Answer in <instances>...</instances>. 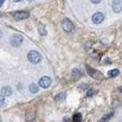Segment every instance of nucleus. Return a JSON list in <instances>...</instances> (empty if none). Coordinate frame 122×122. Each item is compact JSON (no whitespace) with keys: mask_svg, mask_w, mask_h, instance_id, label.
Returning a JSON list of instances; mask_svg holds the SVG:
<instances>
[{"mask_svg":"<svg viewBox=\"0 0 122 122\" xmlns=\"http://www.w3.org/2000/svg\"><path fill=\"white\" fill-rule=\"evenodd\" d=\"M118 70H111V71H109L108 72V76L109 77H111V78H114V77H116V76H118Z\"/></svg>","mask_w":122,"mask_h":122,"instance_id":"nucleus-12","label":"nucleus"},{"mask_svg":"<svg viewBox=\"0 0 122 122\" xmlns=\"http://www.w3.org/2000/svg\"><path fill=\"white\" fill-rule=\"evenodd\" d=\"M35 118V114L34 112H28L26 114V121H31Z\"/></svg>","mask_w":122,"mask_h":122,"instance_id":"nucleus-16","label":"nucleus"},{"mask_svg":"<svg viewBox=\"0 0 122 122\" xmlns=\"http://www.w3.org/2000/svg\"><path fill=\"white\" fill-rule=\"evenodd\" d=\"M12 17L17 20H22V19H25L29 17V13L26 11H16L12 13Z\"/></svg>","mask_w":122,"mask_h":122,"instance_id":"nucleus-3","label":"nucleus"},{"mask_svg":"<svg viewBox=\"0 0 122 122\" xmlns=\"http://www.w3.org/2000/svg\"><path fill=\"white\" fill-rule=\"evenodd\" d=\"M102 1V0H91V3H93V4H99Z\"/></svg>","mask_w":122,"mask_h":122,"instance_id":"nucleus-22","label":"nucleus"},{"mask_svg":"<svg viewBox=\"0 0 122 122\" xmlns=\"http://www.w3.org/2000/svg\"><path fill=\"white\" fill-rule=\"evenodd\" d=\"M10 42H11V44L13 47H19L22 44V42H23V36L22 35H17V34L12 35L11 38H10Z\"/></svg>","mask_w":122,"mask_h":122,"instance_id":"nucleus-2","label":"nucleus"},{"mask_svg":"<svg viewBox=\"0 0 122 122\" xmlns=\"http://www.w3.org/2000/svg\"><path fill=\"white\" fill-rule=\"evenodd\" d=\"M64 98H65V93L62 92V93H59V95L55 97V101H56V102H59V101H62Z\"/></svg>","mask_w":122,"mask_h":122,"instance_id":"nucleus-15","label":"nucleus"},{"mask_svg":"<svg viewBox=\"0 0 122 122\" xmlns=\"http://www.w3.org/2000/svg\"><path fill=\"white\" fill-rule=\"evenodd\" d=\"M29 1H32V0H29Z\"/></svg>","mask_w":122,"mask_h":122,"instance_id":"nucleus-27","label":"nucleus"},{"mask_svg":"<svg viewBox=\"0 0 122 122\" xmlns=\"http://www.w3.org/2000/svg\"><path fill=\"white\" fill-rule=\"evenodd\" d=\"M4 1H5V0H0V6H1V5L4 4Z\"/></svg>","mask_w":122,"mask_h":122,"instance_id":"nucleus-23","label":"nucleus"},{"mask_svg":"<svg viewBox=\"0 0 122 122\" xmlns=\"http://www.w3.org/2000/svg\"><path fill=\"white\" fill-rule=\"evenodd\" d=\"M5 104V98H4V95H0V107H3Z\"/></svg>","mask_w":122,"mask_h":122,"instance_id":"nucleus-18","label":"nucleus"},{"mask_svg":"<svg viewBox=\"0 0 122 122\" xmlns=\"http://www.w3.org/2000/svg\"><path fill=\"white\" fill-rule=\"evenodd\" d=\"M61 25H62V29H64L66 32H71V31H73V29H74L73 23H72L70 19H64Z\"/></svg>","mask_w":122,"mask_h":122,"instance_id":"nucleus-4","label":"nucleus"},{"mask_svg":"<svg viewBox=\"0 0 122 122\" xmlns=\"http://www.w3.org/2000/svg\"><path fill=\"white\" fill-rule=\"evenodd\" d=\"M112 116V112H110V114H107V115H104L103 117H102V121H105V120H108V118H110Z\"/></svg>","mask_w":122,"mask_h":122,"instance_id":"nucleus-17","label":"nucleus"},{"mask_svg":"<svg viewBox=\"0 0 122 122\" xmlns=\"http://www.w3.org/2000/svg\"><path fill=\"white\" fill-rule=\"evenodd\" d=\"M81 115L79 114V112H77V114H74L73 115V117H72V121H74V122H79V121H81Z\"/></svg>","mask_w":122,"mask_h":122,"instance_id":"nucleus-13","label":"nucleus"},{"mask_svg":"<svg viewBox=\"0 0 122 122\" xmlns=\"http://www.w3.org/2000/svg\"><path fill=\"white\" fill-rule=\"evenodd\" d=\"M104 19V15L102 12H96L93 16H92V22L95 24H101Z\"/></svg>","mask_w":122,"mask_h":122,"instance_id":"nucleus-6","label":"nucleus"},{"mask_svg":"<svg viewBox=\"0 0 122 122\" xmlns=\"http://www.w3.org/2000/svg\"><path fill=\"white\" fill-rule=\"evenodd\" d=\"M93 92H95L93 90H90V91H87V93H86V95H87V97H90V96H92V95H93Z\"/></svg>","mask_w":122,"mask_h":122,"instance_id":"nucleus-21","label":"nucleus"},{"mask_svg":"<svg viewBox=\"0 0 122 122\" xmlns=\"http://www.w3.org/2000/svg\"><path fill=\"white\" fill-rule=\"evenodd\" d=\"M91 47H92V42H87V43H86V46H85V49L87 50V49H89V48H91Z\"/></svg>","mask_w":122,"mask_h":122,"instance_id":"nucleus-20","label":"nucleus"},{"mask_svg":"<svg viewBox=\"0 0 122 122\" xmlns=\"http://www.w3.org/2000/svg\"><path fill=\"white\" fill-rule=\"evenodd\" d=\"M28 60L30 61L31 64H38V62H41L42 56H41V54H40L38 51L31 50V51H29V54H28Z\"/></svg>","mask_w":122,"mask_h":122,"instance_id":"nucleus-1","label":"nucleus"},{"mask_svg":"<svg viewBox=\"0 0 122 122\" xmlns=\"http://www.w3.org/2000/svg\"><path fill=\"white\" fill-rule=\"evenodd\" d=\"M15 3H19V1H22V0H13Z\"/></svg>","mask_w":122,"mask_h":122,"instance_id":"nucleus-25","label":"nucleus"},{"mask_svg":"<svg viewBox=\"0 0 122 122\" xmlns=\"http://www.w3.org/2000/svg\"><path fill=\"white\" fill-rule=\"evenodd\" d=\"M0 37H1V31H0Z\"/></svg>","mask_w":122,"mask_h":122,"instance_id":"nucleus-26","label":"nucleus"},{"mask_svg":"<svg viewBox=\"0 0 122 122\" xmlns=\"http://www.w3.org/2000/svg\"><path fill=\"white\" fill-rule=\"evenodd\" d=\"M38 32L42 35V36H44V35H47V30H46V26L44 25H40V28H38Z\"/></svg>","mask_w":122,"mask_h":122,"instance_id":"nucleus-14","label":"nucleus"},{"mask_svg":"<svg viewBox=\"0 0 122 122\" xmlns=\"http://www.w3.org/2000/svg\"><path fill=\"white\" fill-rule=\"evenodd\" d=\"M29 90H30V92H32V93H36V92H38V86L36 85V84H31L30 86H29Z\"/></svg>","mask_w":122,"mask_h":122,"instance_id":"nucleus-11","label":"nucleus"},{"mask_svg":"<svg viewBox=\"0 0 122 122\" xmlns=\"http://www.w3.org/2000/svg\"><path fill=\"white\" fill-rule=\"evenodd\" d=\"M50 83H51V79L49 77H42L38 81V84L42 89H48L50 86Z\"/></svg>","mask_w":122,"mask_h":122,"instance_id":"nucleus-5","label":"nucleus"},{"mask_svg":"<svg viewBox=\"0 0 122 122\" xmlns=\"http://www.w3.org/2000/svg\"><path fill=\"white\" fill-rule=\"evenodd\" d=\"M112 10L116 13L122 11V0H112Z\"/></svg>","mask_w":122,"mask_h":122,"instance_id":"nucleus-7","label":"nucleus"},{"mask_svg":"<svg viewBox=\"0 0 122 122\" xmlns=\"http://www.w3.org/2000/svg\"><path fill=\"white\" fill-rule=\"evenodd\" d=\"M11 93H12V89L10 86H4L3 87L1 95H4V96H11Z\"/></svg>","mask_w":122,"mask_h":122,"instance_id":"nucleus-10","label":"nucleus"},{"mask_svg":"<svg viewBox=\"0 0 122 122\" xmlns=\"http://www.w3.org/2000/svg\"><path fill=\"white\" fill-rule=\"evenodd\" d=\"M87 72H89V74H90L91 77H93L95 79H101V78H102V76H101L97 71H95L93 68H91V67H87Z\"/></svg>","mask_w":122,"mask_h":122,"instance_id":"nucleus-8","label":"nucleus"},{"mask_svg":"<svg viewBox=\"0 0 122 122\" xmlns=\"http://www.w3.org/2000/svg\"><path fill=\"white\" fill-rule=\"evenodd\" d=\"M118 91H120V92H122V86H120V87H118Z\"/></svg>","mask_w":122,"mask_h":122,"instance_id":"nucleus-24","label":"nucleus"},{"mask_svg":"<svg viewBox=\"0 0 122 122\" xmlns=\"http://www.w3.org/2000/svg\"><path fill=\"white\" fill-rule=\"evenodd\" d=\"M81 70L80 68H74L73 71H72V78L73 79H79L80 77H81Z\"/></svg>","mask_w":122,"mask_h":122,"instance_id":"nucleus-9","label":"nucleus"},{"mask_svg":"<svg viewBox=\"0 0 122 122\" xmlns=\"http://www.w3.org/2000/svg\"><path fill=\"white\" fill-rule=\"evenodd\" d=\"M85 89H87V85H86V84H81V85H79V90H85Z\"/></svg>","mask_w":122,"mask_h":122,"instance_id":"nucleus-19","label":"nucleus"}]
</instances>
